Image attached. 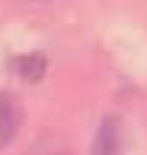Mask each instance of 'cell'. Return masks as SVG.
Returning a JSON list of instances; mask_svg holds the SVG:
<instances>
[{
    "instance_id": "obj_1",
    "label": "cell",
    "mask_w": 147,
    "mask_h": 155,
    "mask_svg": "<svg viewBox=\"0 0 147 155\" xmlns=\"http://www.w3.org/2000/svg\"><path fill=\"white\" fill-rule=\"evenodd\" d=\"M123 143H125L123 121L115 115H109L97 127L93 145H91V155H123Z\"/></svg>"
},
{
    "instance_id": "obj_2",
    "label": "cell",
    "mask_w": 147,
    "mask_h": 155,
    "mask_svg": "<svg viewBox=\"0 0 147 155\" xmlns=\"http://www.w3.org/2000/svg\"><path fill=\"white\" fill-rule=\"evenodd\" d=\"M22 123V107L10 93L0 91V147H4Z\"/></svg>"
},
{
    "instance_id": "obj_3",
    "label": "cell",
    "mask_w": 147,
    "mask_h": 155,
    "mask_svg": "<svg viewBox=\"0 0 147 155\" xmlns=\"http://www.w3.org/2000/svg\"><path fill=\"white\" fill-rule=\"evenodd\" d=\"M14 71L20 79L28 81V83H36L45 77L46 73V58L42 52H30V54H20L14 58Z\"/></svg>"
},
{
    "instance_id": "obj_4",
    "label": "cell",
    "mask_w": 147,
    "mask_h": 155,
    "mask_svg": "<svg viewBox=\"0 0 147 155\" xmlns=\"http://www.w3.org/2000/svg\"><path fill=\"white\" fill-rule=\"evenodd\" d=\"M32 155H68V149H67V145L52 143L51 139L45 137V141H42V143H36Z\"/></svg>"
}]
</instances>
